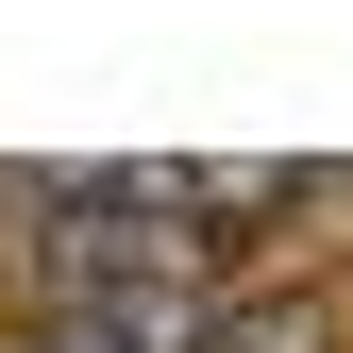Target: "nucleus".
<instances>
[{"mask_svg": "<svg viewBox=\"0 0 353 353\" xmlns=\"http://www.w3.org/2000/svg\"><path fill=\"white\" fill-rule=\"evenodd\" d=\"M303 219H336V236H353V152H303Z\"/></svg>", "mask_w": 353, "mask_h": 353, "instance_id": "nucleus-2", "label": "nucleus"}, {"mask_svg": "<svg viewBox=\"0 0 353 353\" xmlns=\"http://www.w3.org/2000/svg\"><path fill=\"white\" fill-rule=\"evenodd\" d=\"M202 353H336V303H303V286H252V303H219Z\"/></svg>", "mask_w": 353, "mask_h": 353, "instance_id": "nucleus-1", "label": "nucleus"}, {"mask_svg": "<svg viewBox=\"0 0 353 353\" xmlns=\"http://www.w3.org/2000/svg\"><path fill=\"white\" fill-rule=\"evenodd\" d=\"M0 353H84V336L68 320H0Z\"/></svg>", "mask_w": 353, "mask_h": 353, "instance_id": "nucleus-3", "label": "nucleus"}]
</instances>
